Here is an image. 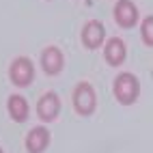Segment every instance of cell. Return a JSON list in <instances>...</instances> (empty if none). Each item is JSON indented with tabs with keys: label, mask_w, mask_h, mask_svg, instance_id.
<instances>
[{
	"label": "cell",
	"mask_w": 153,
	"mask_h": 153,
	"mask_svg": "<svg viewBox=\"0 0 153 153\" xmlns=\"http://www.w3.org/2000/svg\"><path fill=\"white\" fill-rule=\"evenodd\" d=\"M114 95L121 104H131L138 97V80L131 74H121L114 80Z\"/></svg>",
	"instance_id": "cell-1"
},
{
	"label": "cell",
	"mask_w": 153,
	"mask_h": 153,
	"mask_svg": "<svg viewBox=\"0 0 153 153\" xmlns=\"http://www.w3.org/2000/svg\"><path fill=\"white\" fill-rule=\"evenodd\" d=\"M74 104L78 108V112L82 114H91L95 108V93H93V86L86 84V82H80L76 86V95H74Z\"/></svg>",
	"instance_id": "cell-2"
},
{
	"label": "cell",
	"mask_w": 153,
	"mask_h": 153,
	"mask_svg": "<svg viewBox=\"0 0 153 153\" xmlns=\"http://www.w3.org/2000/svg\"><path fill=\"white\" fill-rule=\"evenodd\" d=\"M9 74H11V80L17 86H26L35 76V69H33V63L22 56V58H15L11 63V71Z\"/></svg>",
	"instance_id": "cell-3"
},
{
	"label": "cell",
	"mask_w": 153,
	"mask_h": 153,
	"mask_svg": "<svg viewBox=\"0 0 153 153\" xmlns=\"http://www.w3.org/2000/svg\"><path fill=\"white\" fill-rule=\"evenodd\" d=\"M114 17H117V22L121 26H134L136 24V19H138V11H136V7L131 0H121V2H117L114 7Z\"/></svg>",
	"instance_id": "cell-4"
},
{
	"label": "cell",
	"mask_w": 153,
	"mask_h": 153,
	"mask_svg": "<svg viewBox=\"0 0 153 153\" xmlns=\"http://www.w3.org/2000/svg\"><path fill=\"white\" fill-rule=\"evenodd\" d=\"M50 142V131L45 127H33L26 136V149L30 153H41Z\"/></svg>",
	"instance_id": "cell-5"
},
{
	"label": "cell",
	"mask_w": 153,
	"mask_h": 153,
	"mask_svg": "<svg viewBox=\"0 0 153 153\" xmlns=\"http://www.w3.org/2000/svg\"><path fill=\"white\" fill-rule=\"evenodd\" d=\"M39 114H41V119L50 121V119H54L58 114V110H60V99L54 95V93H45L41 99H39Z\"/></svg>",
	"instance_id": "cell-6"
},
{
	"label": "cell",
	"mask_w": 153,
	"mask_h": 153,
	"mask_svg": "<svg viewBox=\"0 0 153 153\" xmlns=\"http://www.w3.org/2000/svg\"><path fill=\"white\" fill-rule=\"evenodd\" d=\"M41 65L48 74H58L60 67H63V54H60L58 48H45L43 54H41Z\"/></svg>",
	"instance_id": "cell-7"
},
{
	"label": "cell",
	"mask_w": 153,
	"mask_h": 153,
	"mask_svg": "<svg viewBox=\"0 0 153 153\" xmlns=\"http://www.w3.org/2000/svg\"><path fill=\"white\" fill-rule=\"evenodd\" d=\"M82 41L86 48H97L104 41V26L99 22H88L82 30Z\"/></svg>",
	"instance_id": "cell-8"
},
{
	"label": "cell",
	"mask_w": 153,
	"mask_h": 153,
	"mask_svg": "<svg viewBox=\"0 0 153 153\" xmlns=\"http://www.w3.org/2000/svg\"><path fill=\"white\" fill-rule=\"evenodd\" d=\"M125 58V43L121 39H110L106 45V60L110 65H119Z\"/></svg>",
	"instance_id": "cell-9"
},
{
	"label": "cell",
	"mask_w": 153,
	"mask_h": 153,
	"mask_svg": "<svg viewBox=\"0 0 153 153\" xmlns=\"http://www.w3.org/2000/svg\"><path fill=\"white\" fill-rule=\"evenodd\" d=\"M9 112L15 121H24L28 117V104L22 95H11L9 97Z\"/></svg>",
	"instance_id": "cell-10"
},
{
	"label": "cell",
	"mask_w": 153,
	"mask_h": 153,
	"mask_svg": "<svg viewBox=\"0 0 153 153\" xmlns=\"http://www.w3.org/2000/svg\"><path fill=\"white\" fill-rule=\"evenodd\" d=\"M142 39L149 45H153V15L145 17V22H142Z\"/></svg>",
	"instance_id": "cell-11"
},
{
	"label": "cell",
	"mask_w": 153,
	"mask_h": 153,
	"mask_svg": "<svg viewBox=\"0 0 153 153\" xmlns=\"http://www.w3.org/2000/svg\"><path fill=\"white\" fill-rule=\"evenodd\" d=\"M0 153H2V151H0Z\"/></svg>",
	"instance_id": "cell-12"
}]
</instances>
